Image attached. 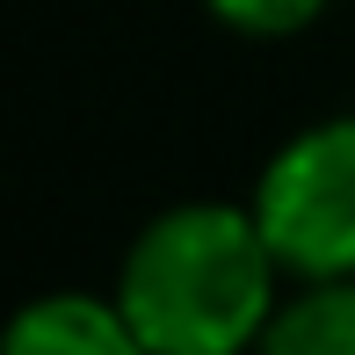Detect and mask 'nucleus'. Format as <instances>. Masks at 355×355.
Instances as JSON below:
<instances>
[{
  "mask_svg": "<svg viewBox=\"0 0 355 355\" xmlns=\"http://www.w3.org/2000/svg\"><path fill=\"white\" fill-rule=\"evenodd\" d=\"M276 283L254 203H174L131 239L116 304L153 355H247L283 304Z\"/></svg>",
  "mask_w": 355,
  "mask_h": 355,
  "instance_id": "nucleus-1",
  "label": "nucleus"
},
{
  "mask_svg": "<svg viewBox=\"0 0 355 355\" xmlns=\"http://www.w3.org/2000/svg\"><path fill=\"white\" fill-rule=\"evenodd\" d=\"M203 8H211L232 37H297V29H312L319 15L334 8V0H203Z\"/></svg>",
  "mask_w": 355,
  "mask_h": 355,
  "instance_id": "nucleus-5",
  "label": "nucleus"
},
{
  "mask_svg": "<svg viewBox=\"0 0 355 355\" xmlns=\"http://www.w3.org/2000/svg\"><path fill=\"white\" fill-rule=\"evenodd\" d=\"M0 355H153L138 341V327L123 319L116 297H94V290H51V297L22 304L8 319V341Z\"/></svg>",
  "mask_w": 355,
  "mask_h": 355,
  "instance_id": "nucleus-3",
  "label": "nucleus"
},
{
  "mask_svg": "<svg viewBox=\"0 0 355 355\" xmlns=\"http://www.w3.org/2000/svg\"><path fill=\"white\" fill-rule=\"evenodd\" d=\"M254 218L283 276H355V116H319L254 182Z\"/></svg>",
  "mask_w": 355,
  "mask_h": 355,
  "instance_id": "nucleus-2",
  "label": "nucleus"
},
{
  "mask_svg": "<svg viewBox=\"0 0 355 355\" xmlns=\"http://www.w3.org/2000/svg\"><path fill=\"white\" fill-rule=\"evenodd\" d=\"M254 355H355V276H319L283 297Z\"/></svg>",
  "mask_w": 355,
  "mask_h": 355,
  "instance_id": "nucleus-4",
  "label": "nucleus"
}]
</instances>
